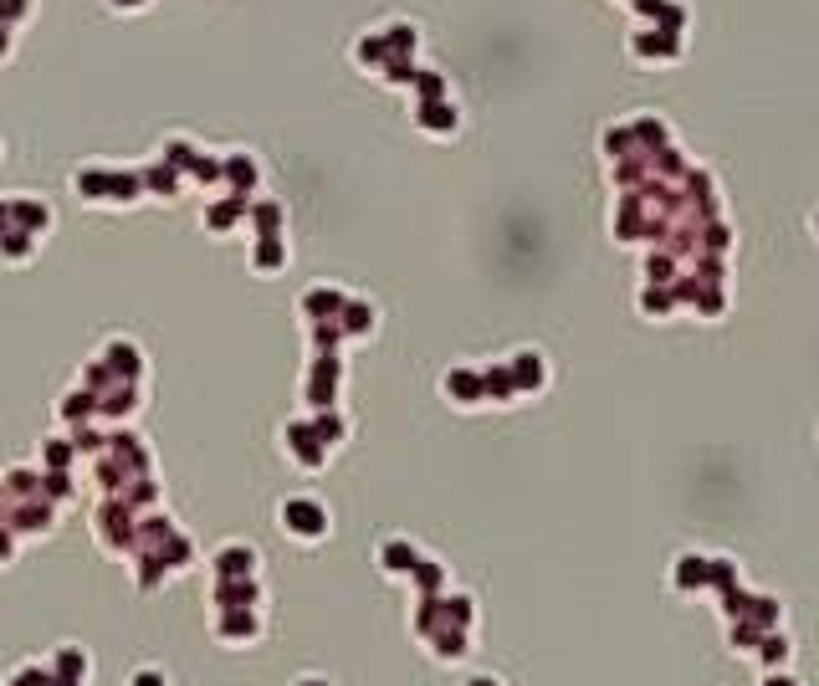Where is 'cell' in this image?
I'll return each mask as SVG.
<instances>
[{"instance_id": "cell-1", "label": "cell", "mask_w": 819, "mask_h": 686, "mask_svg": "<svg viewBox=\"0 0 819 686\" xmlns=\"http://www.w3.org/2000/svg\"><path fill=\"white\" fill-rule=\"evenodd\" d=\"M282 523H287V528H308V533L318 538V533H323V512H318L313 502L297 497V502H287V507H282Z\"/></svg>"}, {"instance_id": "cell-2", "label": "cell", "mask_w": 819, "mask_h": 686, "mask_svg": "<svg viewBox=\"0 0 819 686\" xmlns=\"http://www.w3.org/2000/svg\"><path fill=\"white\" fill-rule=\"evenodd\" d=\"M113 6H118V11H134V6H139V0H113Z\"/></svg>"}]
</instances>
